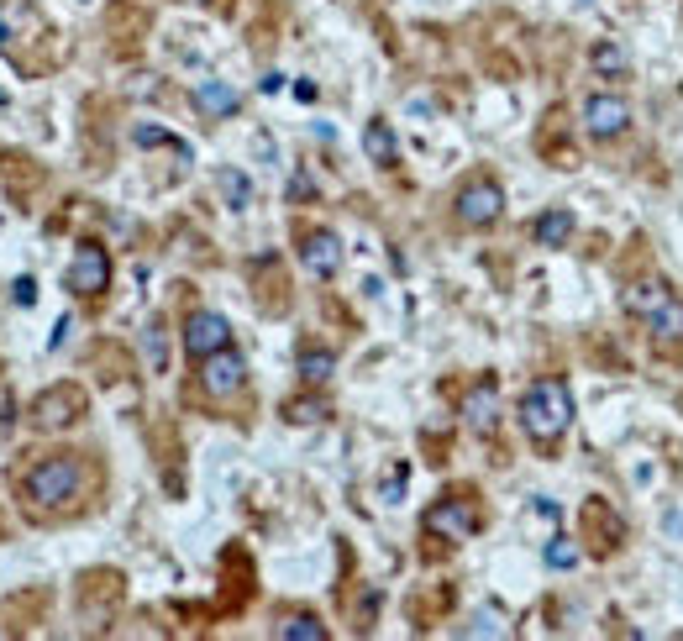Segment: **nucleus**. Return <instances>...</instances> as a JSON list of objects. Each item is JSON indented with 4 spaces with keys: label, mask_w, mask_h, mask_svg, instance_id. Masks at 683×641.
Listing matches in <instances>:
<instances>
[{
    "label": "nucleus",
    "mask_w": 683,
    "mask_h": 641,
    "mask_svg": "<svg viewBox=\"0 0 683 641\" xmlns=\"http://www.w3.org/2000/svg\"><path fill=\"white\" fill-rule=\"evenodd\" d=\"M647 326H652V337H657V342H678V337H683V295H673V300L662 305Z\"/></svg>",
    "instance_id": "f3484780"
},
{
    "label": "nucleus",
    "mask_w": 683,
    "mask_h": 641,
    "mask_svg": "<svg viewBox=\"0 0 683 641\" xmlns=\"http://www.w3.org/2000/svg\"><path fill=\"white\" fill-rule=\"evenodd\" d=\"M284 421H295V426L326 421V400H316V395H305V400H289V405H284Z\"/></svg>",
    "instance_id": "aec40b11"
},
{
    "label": "nucleus",
    "mask_w": 683,
    "mask_h": 641,
    "mask_svg": "<svg viewBox=\"0 0 683 641\" xmlns=\"http://www.w3.org/2000/svg\"><path fill=\"white\" fill-rule=\"evenodd\" d=\"M631 127V106L620 95H589L584 100V132L594 137V142H610V137H620Z\"/></svg>",
    "instance_id": "0eeeda50"
},
{
    "label": "nucleus",
    "mask_w": 683,
    "mask_h": 641,
    "mask_svg": "<svg viewBox=\"0 0 683 641\" xmlns=\"http://www.w3.org/2000/svg\"><path fill=\"white\" fill-rule=\"evenodd\" d=\"M300 263L310 279H337L342 268V237L337 232H305L300 237Z\"/></svg>",
    "instance_id": "1a4fd4ad"
},
{
    "label": "nucleus",
    "mask_w": 683,
    "mask_h": 641,
    "mask_svg": "<svg viewBox=\"0 0 683 641\" xmlns=\"http://www.w3.org/2000/svg\"><path fill=\"white\" fill-rule=\"evenodd\" d=\"M79 410H85V395H79L74 384H64V389H48V395L32 405V421L37 426H69Z\"/></svg>",
    "instance_id": "f8f14e48"
},
{
    "label": "nucleus",
    "mask_w": 683,
    "mask_h": 641,
    "mask_svg": "<svg viewBox=\"0 0 683 641\" xmlns=\"http://www.w3.org/2000/svg\"><path fill=\"white\" fill-rule=\"evenodd\" d=\"M16 300L32 305V300H37V284H32V279H16Z\"/></svg>",
    "instance_id": "a878e982"
},
{
    "label": "nucleus",
    "mask_w": 683,
    "mask_h": 641,
    "mask_svg": "<svg viewBox=\"0 0 683 641\" xmlns=\"http://www.w3.org/2000/svg\"><path fill=\"white\" fill-rule=\"evenodd\" d=\"M242 384H247V363H242V353H232V347H221V353L200 358V389H205V395L226 400V395H237Z\"/></svg>",
    "instance_id": "423d86ee"
},
{
    "label": "nucleus",
    "mask_w": 683,
    "mask_h": 641,
    "mask_svg": "<svg viewBox=\"0 0 683 641\" xmlns=\"http://www.w3.org/2000/svg\"><path fill=\"white\" fill-rule=\"evenodd\" d=\"M337 374V353H326V347H305L300 353V379L305 384H326Z\"/></svg>",
    "instance_id": "a211bd4d"
},
{
    "label": "nucleus",
    "mask_w": 683,
    "mask_h": 641,
    "mask_svg": "<svg viewBox=\"0 0 683 641\" xmlns=\"http://www.w3.org/2000/svg\"><path fill=\"white\" fill-rule=\"evenodd\" d=\"M668 300H673V289L662 279H636V284H626V295H620V310L636 316V321H652Z\"/></svg>",
    "instance_id": "9b49d317"
},
{
    "label": "nucleus",
    "mask_w": 683,
    "mask_h": 641,
    "mask_svg": "<svg viewBox=\"0 0 683 641\" xmlns=\"http://www.w3.org/2000/svg\"><path fill=\"white\" fill-rule=\"evenodd\" d=\"M589 64H594V74H605V79H615V74H626V48L620 43H594V53H589Z\"/></svg>",
    "instance_id": "6ab92c4d"
},
{
    "label": "nucleus",
    "mask_w": 683,
    "mask_h": 641,
    "mask_svg": "<svg viewBox=\"0 0 683 641\" xmlns=\"http://www.w3.org/2000/svg\"><path fill=\"white\" fill-rule=\"evenodd\" d=\"M452 216L463 226H494L505 216V190L494 179H468L458 190V200H452Z\"/></svg>",
    "instance_id": "7ed1b4c3"
},
{
    "label": "nucleus",
    "mask_w": 683,
    "mask_h": 641,
    "mask_svg": "<svg viewBox=\"0 0 683 641\" xmlns=\"http://www.w3.org/2000/svg\"><path fill=\"white\" fill-rule=\"evenodd\" d=\"M463 421L479 431V437H489V431L500 426V389H494V379H479L463 395Z\"/></svg>",
    "instance_id": "9d476101"
},
{
    "label": "nucleus",
    "mask_w": 683,
    "mask_h": 641,
    "mask_svg": "<svg viewBox=\"0 0 683 641\" xmlns=\"http://www.w3.org/2000/svg\"><path fill=\"white\" fill-rule=\"evenodd\" d=\"M363 148H368V158H374V163H384V169L400 158V142H395V132H389V121H368V127H363Z\"/></svg>",
    "instance_id": "2eb2a0df"
},
{
    "label": "nucleus",
    "mask_w": 683,
    "mask_h": 641,
    "mask_svg": "<svg viewBox=\"0 0 683 641\" xmlns=\"http://www.w3.org/2000/svg\"><path fill=\"white\" fill-rule=\"evenodd\" d=\"M542 557H547V568H578V542L573 536H552L542 547Z\"/></svg>",
    "instance_id": "412c9836"
},
{
    "label": "nucleus",
    "mask_w": 683,
    "mask_h": 641,
    "mask_svg": "<svg viewBox=\"0 0 683 641\" xmlns=\"http://www.w3.org/2000/svg\"><path fill=\"white\" fill-rule=\"evenodd\" d=\"M400 484H405V468L389 473V484H384V500H400Z\"/></svg>",
    "instance_id": "393cba45"
},
{
    "label": "nucleus",
    "mask_w": 683,
    "mask_h": 641,
    "mask_svg": "<svg viewBox=\"0 0 683 641\" xmlns=\"http://www.w3.org/2000/svg\"><path fill=\"white\" fill-rule=\"evenodd\" d=\"M132 137H137V148H169V142H174L163 127H137Z\"/></svg>",
    "instance_id": "b1692460"
},
{
    "label": "nucleus",
    "mask_w": 683,
    "mask_h": 641,
    "mask_svg": "<svg viewBox=\"0 0 683 641\" xmlns=\"http://www.w3.org/2000/svg\"><path fill=\"white\" fill-rule=\"evenodd\" d=\"M221 195H226V205H237V211H242L247 195H253V184H247L237 169H226V174H221Z\"/></svg>",
    "instance_id": "4be33fe9"
},
{
    "label": "nucleus",
    "mask_w": 683,
    "mask_h": 641,
    "mask_svg": "<svg viewBox=\"0 0 683 641\" xmlns=\"http://www.w3.org/2000/svg\"><path fill=\"white\" fill-rule=\"evenodd\" d=\"M69 295H79V300H90V295H100V289L111 284V258H106V247L100 242H79L74 247V258H69Z\"/></svg>",
    "instance_id": "20e7f679"
},
{
    "label": "nucleus",
    "mask_w": 683,
    "mask_h": 641,
    "mask_svg": "<svg viewBox=\"0 0 683 641\" xmlns=\"http://www.w3.org/2000/svg\"><path fill=\"white\" fill-rule=\"evenodd\" d=\"M142 342H148V368H153V374H163V363H169V347H163V326L153 321Z\"/></svg>",
    "instance_id": "5701e85b"
},
{
    "label": "nucleus",
    "mask_w": 683,
    "mask_h": 641,
    "mask_svg": "<svg viewBox=\"0 0 683 641\" xmlns=\"http://www.w3.org/2000/svg\"><path fill=\"white\" fill-rule=\"evenodd\" d=\"M426 531L431 536H447V542H468L473 531H479V510L468 500H442L426 510Z\"/></svg>",
    "instance_id": "6e6552de"
},
{
    "label": "nucleus",
    "mask_w": 683,
    "mask_h": 641,
    "mask_svg": "<svg viewBox=\"0 0 683 641\" xmlns=\"http://www.w3.org/2000/svg\"><path fill=\"white\" fill-rule=\"evenodd\" d=\"M221 347H232V321L216 316V310H195V316L184 321V353L200 363V358L221 353Z\"/></svg>",
    "instance_id": "39448f33"
},
{
    "label": "nucleus",
    "mask_w": 683,
    "mask_h": 641,
    "mask_svg": "<svg viewBox=\"0 0 683 641\" xmlns=\"http://www.w3.org/2000/svg\"><path fill=\"white\" fill-rule=\"evenodd\" d=\"M279 641H326V626L316 615H284L279 626H274Z\"/></svg>",
    "instance_id": "dca6fc26"
},
{
    "label": "nucleus",
    "mask_w": 683,
    "mask_h": 641,
    "mask_svg": "<svg viewBox=\"0 0 683 641\" xmlns=\"http://www.w3.org/2000/svg\"><path fill=\"white\" fill-rule=\"evenodd\" d=\"M79 489H85V468H79V458H43L22 479L27 505H37V510L69 505V500H79Z\"/></svg>",
    "instance_id": "f03ea898"
},
{
    "label": "nucleus",
    "mask_w": 683,
    "mask_h": 641,
    "mask_svg": "<svg viewBox=\"0 0 683 641\" xmlns=\"http://www.w3.org/2000/svg\"><path fill=\"white\" fill-rule=\"evenodd\" d=\"M237 106H242V95L232 85H221V79H200V85H195V111L200 116L221 121V116H232Z\"/></svg>",
    "instance_id": "ddd939ff"
},
{
    "label": "nucleus",
    "mask_w": 683,
    "mask_h": 641,
    "mask_svg": "<svg viewBox=\"0 0 683 641\" xmlns=\"http://www.w3.org/2000/svg\"><path fill=\"white\" fill-rule=\"evenodd\" d=\"M521 426H526V437L531 442H557L563 431L573 426V395H568V384L563 379H536L526 395H521Z\"/></svg>",
    "instance_id": "f257e3e1"
},
{
    "label": "nucleus",
    "mask_w": 683,
    "mask_h": 641,
    "mask_svg": "<svg viewBox=\"0 0 683 641\" xmlns=\"http://www.w3.org/2000/svg\"><path fill=\"white\" fill-rule=\"evenodd\" d=\"M573 211H563V205H552V211H542L531 221V237H536V247H568V237H573Z\"/></svg>",
    "instance_id": "4468645a"
}]
</instances>
